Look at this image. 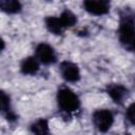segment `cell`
Segmentation results:
<instances>
[{"label":"cell","instance_id":"cell-1","mask_svg":"<svg viewBox=\"0 0 135 135\" xmlns=\"http://www.w3.org/2000/svg\"><path fill=\"white\" fill-rule=\"evenodd\" d=\"M118 36L121 44L131 50L135 42V14L130 9H124L120 13Z\"/></svg>","mask_w":135,"mask_h":135},{"label":"cell","instance_id":"cell-2","mask_svg":"<svg viewBox=\"0 0 135 135\" xmlns=\"http://www.w3.org/2000/svg\"><path fill=\"white\" fill-rule=\"evenodd\" d=\"M57 104L62 112L70 114L79 110L80 100L76 93L66 86H63L57 92Z\"/></svg>","mask_w":135,"mask_h":135},{"label":"cell","instance_id":"cell-3","mask_svg":"<svg viewBox=\"0 0 135 135\" xmlns=\"http://www.w3.org/2000/svg\"><path fill=\"white\" fill-rule=\"evenodd\" d=\"M92 120H93L94 126L96 127V129L99 132L105 133L111 129V127L114 122V116L110 110L99 109L93 113Z\"/></svg>","mask_w":135,"mask_h":135},{"label":"cell","instance_id":"cell-4","mask_svg":"<svg viewBox=\"0 0 135 135\" xmlns=\"http://www.w3.org/2000/svg\"><path fill=\"white\" fill-rule=\"evenodd\" d=\"M39 62L43 63V64H53L56 62L57 57H56V53L53 49V46H51L47 43H39L36 47V56H35Z\"/></svg>","mask_w":135,"mask_h":135},{"label":"cell","instance_id":"cell-5","mask_svg":"<svg viewBox=\"0 0 135 135\" xmlns=\"http://www.w3.org/2000/svg\"><path fill=\"white\" fill-rule=\"evenodd\" d=\"M62 78L68 82H77L80 79V71L76 63L71 61H62L59 66Z\"/></svg>","mask_w":135,"mask_h":135},{"label":"cell","instance_id":"cell-6","mask_svg":"<svg viewBox=\"0 0 135 135\" xmlns=\"http://www.w3.org/2000/svg\"><path fill=\"white\" fill-rule=\"evenodd\" d=\"M110 6V2L104 0H86L83 2L84 9L88 13L96 16H101L109 13Z\"/></svg>","mask_w":135,"mask_h":135},{"label":"cell","instance_id":"cell-7","mask_svg":"<svg viewBox=\"0 0 135 135\" xmlns=\"http://www.w3.org/2000/svg\"><path fill=\"white\" fill-rule=\"evenodd\" d=\"M105 92L113 99V101L117 104H122L126 98L129 95V90L119 83H111L105 88Z\"/></svg>","mask_w":135,"mask_h":135},{"label":"cell","instance_id":"cell-8","mask_svg":"<svg viewBox=\"0 0 135 135\" xmlns=\"http://www.w3.org/2000/svg\"><path fill=\"white\" fill-rule=\"evenodd\" d=\"M39 70V60L34 57L30 56L22 60L20 64V71L24 75H35Z\"/></svg>","mask_w":135,"mask_h":135},{"label":"cell","instance_id":"cell-9","mask_svg":"<svg viewBox=\"0 0 135 135\" xmlns=\"http://www.w3.org/2000/svg\"><path fill=\"white\" fill-rule=\"evenodd\" d=\"M44 23H45V26H46L47 31L53 33L54 35H61L65 31V28H64V26H63L59 17L49 16V17L45 18Z\"/></svg>","mask_w":135,"mask_h":135},{"label":"cell","instance_id":"cell-10","mask_svg":"<svg viewBox=\"0 0 135 135\" xmlns=\"http://www.w3.org/2000/svg\"><path fill=\"white\" fill-rule=\"evenodd\" d=\"M31 131L34 135H50L49 122L46 119L40 118L31 124Z\"/></svg>","mask_w":135,"mask_h":135},{"label":"cell","instance_id":"cell-11","mask_svg":"<svg viewBox=\"0 0 135 135\" xmlns=\"http://www.w3.org/2000/svg\"><path fill=\"white\" fill-rule=\"evenodd\" d=\"M1 112L2 114L5 115L6 119L9 121L16 120V115L14 112L11 110V104H9V97L5 94V92H1Z\"/></svg>","mask_w":135,"mask_h":135},{"label":"cell","instance_id":"cell-12","mask_svg":"<svg viewBox=\"0 0 135 135\" xmlns=\"http://www.w3.org/2000/svg\"><path fill=\"white\" fill-rule=\"evenodd\" d=\"M0 8L7 14H16L21 11L22 6L21 3L17 0H1Z\"/></svg>","mask_w":135,"mask_h":135},{"label":"cell","instance_id":"cell-13","mask_svg":"<svg viewBox=\"0 0 135 135\" xmlns=\"http://www.w3.org/2000/svg\"><path fill=\"white\" fill-rule=\"evenodd\" d=\"M59 18H60V20H61V22H62L64 28L72 27V26H74V25L77 23V16H76L73 12H71L70 9H68V8L64 9V11L60 14Z\"/></svg>","mask_w":135,"mask_h":135},{"label":"cell","instance_id":"cell-14","mask_svg":"<svg viewBox=\"0 0 135 135\" xmlns=\"http://www.w3.org/2000/svg\"><path fill=\"white\" fill-rule=\"evenodd\" d=\"M126 118L132 124L135 126V102L131 103L126 111Z\"/></svg>","mask_w":135,"mask_h":135},{"label":"cell","instance_id":"cell-15","mask_svg":"<svg viewBox=\"0 0 135 135\" xmlns=\"http://www.w3.org/2000/svg\"><path fill=\"white\" fill-rule=\"evenodd\" d=\"M131 50H133V51L135 52V42L133 43V45H132V47H131Z\"/></svg>","mask_w":135,"mask_h":135}]
</instances>
